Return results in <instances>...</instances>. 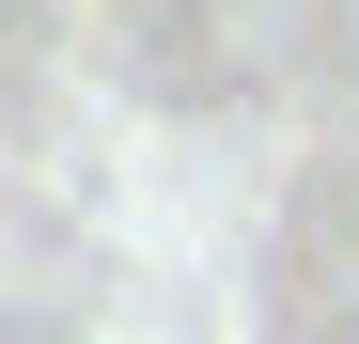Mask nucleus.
Listing matches in <instances>:
<instances>
[]
</instances>
